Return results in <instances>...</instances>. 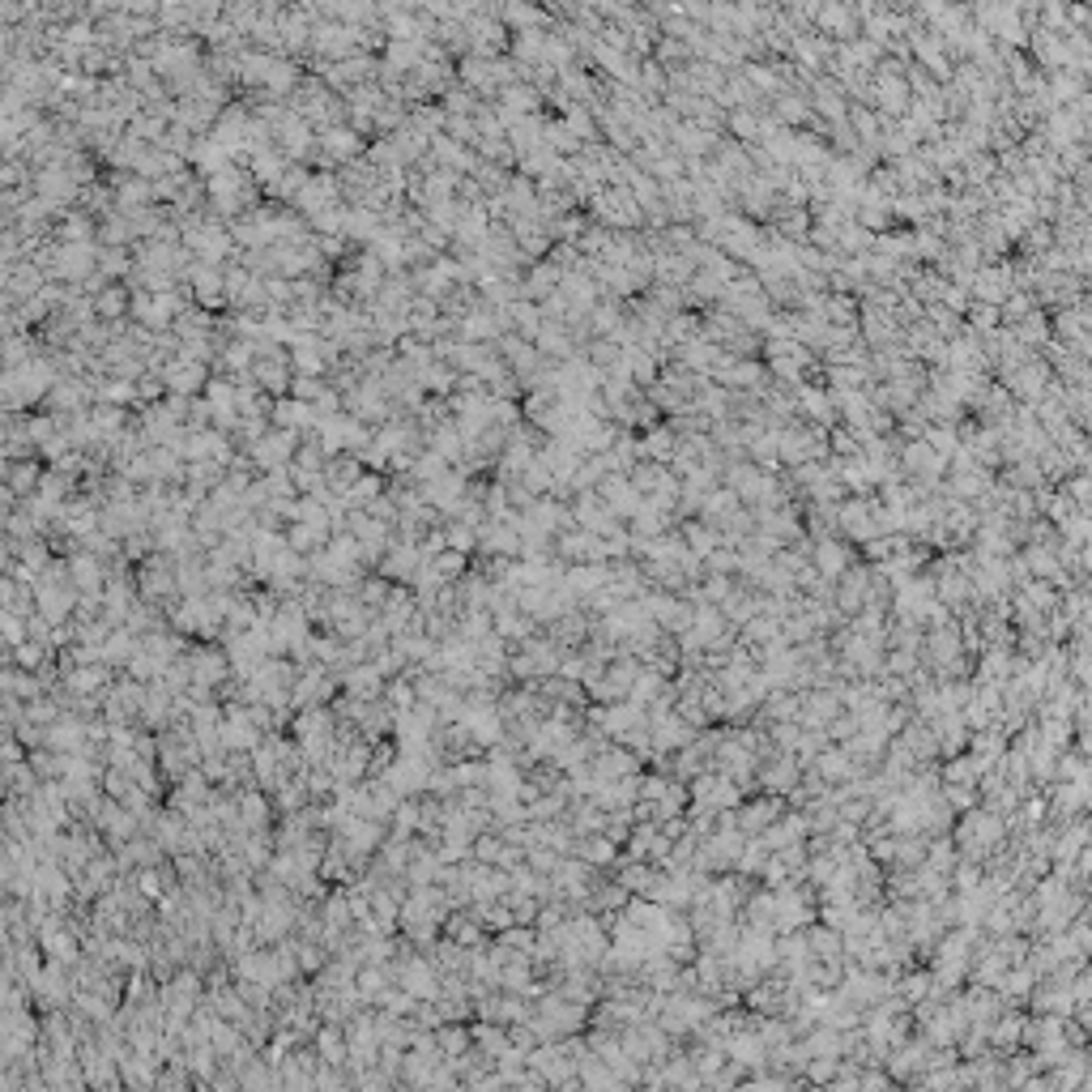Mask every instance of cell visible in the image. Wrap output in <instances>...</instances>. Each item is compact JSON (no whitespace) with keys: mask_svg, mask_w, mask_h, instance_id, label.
Returning a JSON list of instances; mask_svg holds the SVG:
<instances>
[{"mask_svg":"<svg viewBox=\"0 0 1092 1092\" xmlns=\"http://www.w3.org/2000/svg\"><path fill=\"white\" fill-rule=\"evenodd\" d=\"M973 290H977V299H990V308H999L1007 299V290H1011V278L1003 269H981L973 278Z\"/></svg>","mask_w":1092,"mask_h":1092,"instance_id":"6da1fadb","label":"cell"}]
</instances>
